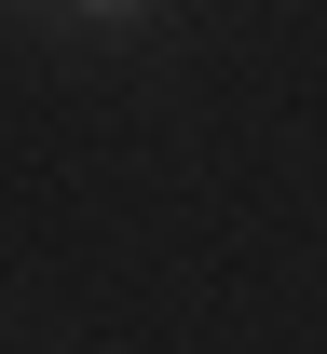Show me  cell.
Here are the masks:
<instances>
[{"label": "cell", "mask_w": 327, "mask_h": 354, "mask_svg": "<svg viewBox=\"0 0 327 354\" xmlns=\"http://www.w3.org/2000/svg\"><path fill=\"white\" fill-rule=\"evenodd\" d=\"M68 14H82V28H150L164 0H68Z\"/></svg>", "instance_id": "cell-1"}]
</instances>
